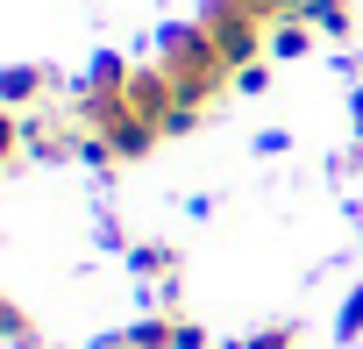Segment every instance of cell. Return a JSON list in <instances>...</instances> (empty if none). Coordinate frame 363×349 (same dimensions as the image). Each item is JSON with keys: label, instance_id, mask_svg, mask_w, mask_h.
I'll list each match as a JSON object with an SVG mask.
<instances>
[{"label": "cell", "instance_id": "8992f818", "mask_svg": "<svg viewBox=\"0 0 363 349\" xmlns=\"http://www.w3.org/2000/svg\"><path fill=\"white\" fill-rule=\"evenodd\" d=\"M306 22L320 36H349L356 29V0H306Z\"/></svg>", "mask_w": 363, "mask_h": 349}, {"label": "cell", "instance_id": "5bb4252c", "mask_svg": "<svg viewBox=\"0 0 363 349\" xmlns=\"http://www.w3.org/2000/svg\"><path fill=\"white\" fill-rule=\"evenodd\" d=\"M349 114H356V143H363V86H356V100H349Z\"/></svg>", "mask_w": 363, "mask_h": 349}, {"label": "cell", "instance_id": "277c9868", "mask_svg": "<svg viewBox=\"0 0 363 349\" xmlns=\"http://www.w3.org/2000/svg\"><path fill=\"white\" fill-rule=\"evenodd\" d=\"M135 271L171 292V285H178V250H171V243H135Z\"/></svg>", "mask_w": 363, "mask_h": 349}, {"label": "cell", "instance_id": "52a82bcc", "mask_svg": "<svg viewBox=\"0 0 363 349\" xmlns=\"http://www.w3.org/2000/svg\"><path fill=\"white\" fill-rule=\"evenodd\" d=\"M143 349H178V314H150V321H135L128 328Z\"/></svg>", "mask_w": 363, "mask_h": 349}, {"label": "cell", "instance_id": "7c38bea8", "mask_svg": "<svg viewBox=\"0 0 363 349\" xmlns=\"http://www.w3.org/2000/svg\"><path fill=\"white\" fill-rule=\"evenodd\" d=\"M178 349H207V328H200V321H186V314H178Z\"/></svg>", "mask_w": 363, "mask_h": 349}, {"label": "cell", "instance_id": "4fadbf2b", "mask_svg": "<svg viewBox=\"0 0 363 349\" xmlns=\"http://www.w3.org/2000/svg\"><path fill=\"white\" fill-rule=\"evenodd\" d=\"M100 349H143V342H135V335H107Z\"/></svg>", "mask_w": 363, "mask_h": 349}, {"label": "cell", "instance_id": "3957f363", "mask_svg": "<svg viewBox=\"0 0 363 349\" xmlns=\"http://www.w3.org/2000/svg\"><path fill=\"white\" fill-rule=\"evenodd\" d=\"M57 79L43 72V65H15L8 79H0V107H15V114H36V100L50 93Z\"/></svg>", "mask_w": 363, "mask_h": 349}, {"label": "cell", "instance_id": "8fae6325", "mask_svg": "<svg viewBox=\"0 0 363 349\" xmlns=\"http://www.w3.org/2000/svg\"><path fill=\"white\" fill-rule=\"evenodd\" d=\"M264 86H271L264 65H242V72H235V93H264Z\"/></svg>", "mask_w": 363, "mask_h": 349}, {"label": "cell", "instance_id": "9c48e42d", "mask_svg": "<svg viewBox=\"0 0 363 349\" xmlns=\"http://www.w3.org/2000/svg\"><path fill=\"white\" fill-rule=\"evenodd\" d=\"M235 349H299V328L285 321V328H257V335H242Z\"/></svg>", "mask_w": 363, "mask_h": 349}, {"label": "cell", "instance_id": "30bf717a", "mask_svg": "<svg viewBox=\"0 0 363 349\" xmlns=\"http://www.w3.org/2000/svg\"><path fill=\"white\" fill-rule=\"evenodd\" d=\"M335 335H342V342H363V285L342 299V321H335Z\"/></svg>", "mask_w": 363, "mask_h": 349}, {"label": "cell", "instance_id": "7a4b0ae2", "mask_svg": "<svg viewBox=\"0 0 363 349\" xmlns=\"http://www.w3.org/2000/svg\"><path fill=\"white\" fill-rule=\"evenodd\" d=\"M29 157H43V164H65V157H86V121H57V114H29Z\"/></svg>", "mask_w": 363, "mask_h": 349}, {"label": "cell", "instance_id": "5b68a950", "mask_svg": "<svg viewBox=\"0 0 363 349\" xmlns=\"http://www.w3.org/2000/svg\"><path fill=\"white\" fill-rule=\"evenodd\" d=\"M313 36H320V29H313L306 15H292V22H271V57H306V50H313Z\"/></svg>", "mask_w": 363, "mask_h": 349}, {"label": "cell", "instance_id": "6da1fadb", "mask_svg": "<svg viewBox=\"0 0 363 349\" xmlns=\"http://www.w3.org/2000/svg\"><path fill=\"white\" fill-rule=\"evenodd\" d=\"M157 65L171 72V86H178V100L186 107H214L228 86H235V72L221 65V50H214V36L200 29V22H186V29H171L164 43H157Z\"/></svg>", "mask_w": 363, "mask_h": 349}, {"label": "cell", "instance_id": "ba28073f", "mask_svg": "<svg viewBox=\"0 0 363 349\" xmlns=\"http://www.w3.org/2000/svg\"><path fill=\"white\" fill-rule=\"evenodd\" d=\"M0 328H8V342H15V349H36V342H43V335H36V321H29V306H15V299L0 306Z\"/></svg>", "mask_w": 363, "mask_h": 349}]
</instances>
